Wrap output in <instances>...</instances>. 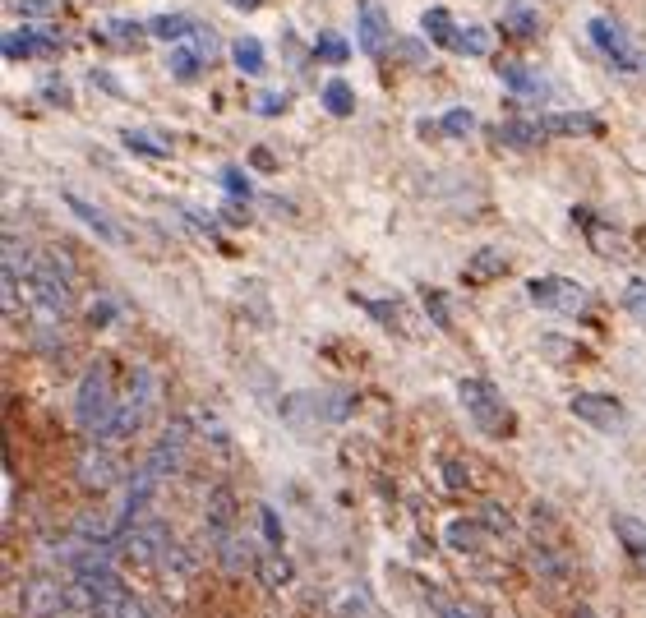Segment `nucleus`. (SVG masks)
I'll list each match as a JSON object with an SVG mask.
<instances>
[{"instance_id": "58836bf2", "label": "nucleus", "mask_w": 646, "mask_h": 618, "mask_svg": "<svg viewBox=\"0 0 646 618\" xmlns=\"http://www.w3.org/2000/svg\"><path fill=\"white\" fill-rule=\"evenodd\" d=\"M14 10L24 14V19H56L60 5L56 0H14Z\"/></svg>"}, {"instance_id": "b1692460", "label": "nucleus", "mask_w": 646, "mask_h": 618, "mask_svg": "<svg viewBox=\"0 0 646 618\" xmlns=\"http://www.w3.org/2000/svg\"><path fill=\"white\" fill-rule=\"evenodd\" d=\"M443 540H448L457 554H476V549H485V526L480 522H448Z\"/></svg>"}, {"instance_id": "864d4df0", "label": "nucleus", "mask_w": 646, "mask_h": 618, "mask_svg": "<svg viewBox=\"0 0 646 618\" xmlns=\"http://www.w3.org/2000/svg\"><path fill=\"white\" fill-rule=\"evenodd\" d=\"M231 10H259V5H264V0H227Z\"/></svg>"}, {"instance_id": "4d7b16f0", "label": "nucleus", "mask_w": 646, "mask_h": 618, "mask_svg": "<svg viewBox=\"0 0 646 618\" xmlns=\"http://www.w3.org/2000/svg\"><path fill=\"white\" fill-rule=\"evenodd\" d=\"M637 245H642V250H646V226H642V236H637Z\"/></svg>"}, {"instance_id": "49530a36", "label": "nucleus", "mask_w": 646, "mask_h": 618, "mask_svg": "<svg viewBox=\"0 0 646 618\" xmlns=\"http://www.w3.org/2000/svg\"><path fill=\"white\" fill-rule=\"evenodd\" d=\"M259 522H264V540L273 549H282V522H277V512L273 508H259Z\"/></svg>"}, {"instance_id": "f257e3e1", "label": "nucleus", "mask_w": 646, "mask_h": 618, "mask_svg": "<svg viewBox=\"0 0 646 618\" xmlns=\"http://www.w3.org/2000/svg\"><path fill=\"white\" fill-rule=\"evenodd\" d=\"M457 397H462V406H467V416L476 420V429H485L490 439H508V434L517 429V416L508 411L503 393L490 379H462Z\"/></svg>"}, {"instance_id": "0eeeda50", "label": "nucleus", "mask_w": 646, "mask_h": 618, "mask_svg": "<svg viewBox=\"0 0 646 618\" xmlns=\"http://www.w3.org/2000/svg\"><path fill=\"white\" fill-rule=\"evenodd\" d=\"M116 549L125 559L134 563H167L171 559V531L162 522H144V526H130V531L116 535Z\"/></svg>"}, {"instance_id": "aec40b11", "label": "nucleus", "mask_w": 646, "mask_h": 618, "mask_svg": "<svg viewBox=\"0 0 646 618\" xmlns=\"http://www.w3.org/2000/svg\"><path fill=\"white\" fill-rule=\"evenodd\" d=\"M65 203H70V213L79 217V222L88 226V231H97V236L107 240V245H120V231L111 226V217L102 213V208H93V203H84L79 194H65Z\"/></svg>"}, {"instance_id": "5701e85b", "label": "nucleus", "mask_w": 646, "mask_h": 618, "mask_svg": "<svg viewBox=\"0 0 646 618\" xmlns=\"http://www.w3.org/2000/svg\"><path fill=\"white\" fill-rule=\"evenodd\" d=\"M503 33H513V37H536L540 33V14L531 10L527 0H513V5H503Z\"/></svg>"}, {"instance_id": "bb28decb", "label": "nucleus", "mask_w": 646, "mask_h": 618, "mask_svg": "<svg viewBox=\"0 0 646 618\" xmlns=\"http://www.w3.org/2000/svg\"><path fill=\"white\" fill-rule=\"evenodd\" d=\"M545 130L554 134H596V116H587V111H568V116H545Z\"/></svg>"}, {"instance_id": "f03ea898", "label": "nucleus", "mask_w": 646, "mask_h": 618, "mask_svg": "<svg viewBox=\"0 0 646 618\" xmlns=\"http://www.w3.org/2000/svg\"><path fill=\"white\" fill-rule=\"evenodd\" d=\"M153 402H157V383H153V374H148V369H139V374H134V388H130V397H125V402H116V411H111L107 429H102L97 439H111V443L130 439L134 429H139V425H144V420H148V411H153Z\"/></svg>"}, {"instance_id": "ea45409f", "label": "nucleus", "mask_w": 646, "mask_h": 618, "mask_svg": "<svg viewBox=\"0 0 646 618\" xmlns=\"http://www.w3.org/2000/svg\"><path fill=\"white\" fill-rule=\"evenodd\" d=\"M360 305L370 309L383 328H402V309H397V305H383V300H360Z\"/></svg>"}, {"instance_id": "4be33fe9", "label": "nucleus", "mask_w": 646, "mask_h": 618, "mask_svg": "<svg viewBox=\"0 0 646 618\" xmlns=\"http://www.w3.org/2000/svg\"><path fill=\"white\" fill-rule=\"evenodd\" d=\"M614 535H619L623 549L633 554L637 568H646V522H642V517H628V512H619V517H614Z\"/></svg>"}, {"instance_id": "c756f323", "label": "nucleus", "mask_w": 646, "mask_h": 618, "mask_svg": "<svg viewBox=\"0 0 646 618\" xmlns=\"http://www.w3.org/2000/svg\"><path fill=\"white\" fill-rule=\"evenodd\" d=\"M120 143L130 148V153H144V157H171V143H162V139H153V134H144V130H125L120 134Z\"/></svg>"}, {"instance_id": "37998d69", "label": "nucleus", "mask_w": 646, "mask_h": 618, "mask_svg": "<svg viewBox=\"0 0 646 618\" xmlns=\"http://www.w3.org/2000/svg\"><path fill=\"white\" fill-rule=\"evenodd\" d=\"M194 51H199L204 60H213L217 51H222V42H217L213 28H194Z\"/></svg>"}, {"instance_id": "393cba45", "label": "nucleus", "mask_w": 646, "mask_h": 618, "mask_svg": "<svg viewBox=\"0 0 646 618\" xmlns=\"http://www.w3.org/2000/svg\"><path fill=\"white\" fill-rule=\"evenodd\" d=\"M204 65H208V60L199 56V51H190V47H176V51H171V56H167V70H171V79H180V84H194Z\"/></svg>"}, {"instance_id": "9d476101", "label": "nucleus", "mask_w": 646, "mask_h": 618, "mask_svg": "<svg viewBox=\"0 0 646 618\" xmlns=\"http://www.w3.org/2000/svg\"><path fill=\"white\" fill-rule=\"evenodd\" d=\"M568 411H573L577 420H587L591 429H600V434H614V429L628 425V411L605 393H577L573 402H568Z\"/></svg>"}, {"instance_id": "ddd939ff", "label": "nucleus", "mask_w": 646, "mask_h": 618, "mask_svg": "<svg viewBox=\"0 0 646 618\" xmlns=\"http://www.w3.org/2000/svg\"><path fill=\"white\" fill-rule=\"evenodd\" d=\"M388 37H393V28H388V10L383 5H365L360 10V24H356V42L365 56H383V47H388Z\"/></svg>"}, {"instance_id": "e433bc0d", "label": "nucleus", "mask_w": 646, "mask_h": 618, "mask_svg": "<svg viewBox=\"0 0 646 618\" xmlns=\"http://www.w3.org/2000/svg\"><path fill=\"white\" fill-rule=\"evenodd\" d=\"M425 314L434 319V328H443V333H453V314H448V300H443V291H425Z\"/></svg>"}, {"instance_id": "79ce46f5", "label": "nucleus", "mask_w": 646, "mask_h": 618, "mask_svg": "<svg viewBox=\"0 0 646 618\" xmlns=\"http://www.w3.org/2000/svg\"><path fill=\"white\" fill-rule=\"evenodd\" d=\"M471 125H476V116H471V111H462V107L443 116V134H453V139H457V134H467Z\"/></svg>"}, {"instance_id": "2f4dec72", "label": "nucleus", "mask_w": 646, "mask_h": 618, "mask_svg": "<svg viewBox=\"0 0 646 618\" xmlns=\"http://www.w3.org/2000/svg\"><path fill=\"white\" fill-rule=\"evenodd\" d=\"M323 107L333 111V116H351L356 111V93H351L347 79H333V84L323 88Z\"/></svg>"}, {"instance_id": "a878e982", "label": "nucleus", "mask_w": 646, "mask_h": 618, "mask_svg": "<svg viewBox=\"0 0 646 618\" xmlns=\"http://www.w3.org/2000/svg\"><path fill=\"white\" fill-rule=\"evenodd\" d=\"M420 28H425V37L430 42H439V47H453V37H457V24H453V14L448 10H425V19H420Z\"/></svg>"}, {"instance_id": "9b49d317", "label": "nucleus", "mask_w": 646, "mask_h": 618, "mask_svg": "<svg viewBox=\"0 0 646 618\" xmlns=\"http://www.w3.org/2000/svg\"><path fill=\"white\" fill-rule=\"evenodd\" d=\"M185 448H190V425L185 420H176V425H167V434L157 439V448L148 452V471H153L157 480H167V476H176L180 466H185Z\"/></svg>"}, {"instance_id": "473e14b6", "label": "nucleus", "mask_w": 646, "mask_h": 618, "mask_svg": "<svg viewBox=\"0 0 646 618\" xmlns=\"http://www.w3.org/2000/svg\"><path fill=\"white\" fill-rule=\"evenodd\" d=\"M540 356L559 360V365H573V360H587V351L577 342H563V337H540Z\"/></svg>"}, {"instance_id": "f704fd0d", "label": "nucleus", "mask_w": 646, "mask_h": 618, "mask_svg": "<svg viewBox=\"0 0 646 618\" xmlns=\"http://www.w3.org/2000/svg\"><path fill=\"white\" fill-rule=\"evenodd\" d=\"M314 56L328 60V65H342V60L351 56V47L337 33H319V42H314Z\"/></svg>"}, {"instance_id": "f3484780", "label": "nucleus", "mask_w": 646, "mask_h": 618, "mask_svg": "<svg viewBox=\"0 0 646 618\" xmlns=\"http://www.w3.org/2000/svg\"><path fill=\"white\" fill-rule=\"evenodd\" d=\"M494 139L508 143V148H536V143L550 139V130H545V120H522V116H513V120H503L499 130H494Z\"/></svg>"}, {"instance_id": "6ab92c4d", "label": "nucleus", "mask_w": 646, "mask_h": 618, "mask_svg": "<svg viewBox=\"0 0 646 618\" xmlns=\"http://www.w3.org/2000/svg\"><path fill=\"white\" fill-rule=\"evenodd\" d=\"M508 273V254L503 250H476L467 259V268H462V277H467L471 286H485V282H494V277H503Z\"/></svg>"}, {"instance_id": "dca6fc26", "label": "nucleus", "mask_w": 646, "mask_h": 618, "mask_svg": "<svg viewBox=\"0 0 646 618\" xmlns=\"http://www.w3.org/2000/svg\"><path fill=\"white\" fill-rule=\"evenodd\" d=\"M213 549H217V559H222V568H227L231 577H245L250 568H259V559H254L250 540H240L236 531L222 535V540H213Z\"/></svg>"}, {"instance_id": "c85d7f7f", "label": "nucleus", "mask_w": 646, "mask_h": 618, "mask_svg": "<svg viewBox=\"0 0 646 618\" xmlns=\"http://www.w3.org/2000/svg\"><path fill=\"white\" fill-rule=\"evenodd\" d=\"M231 60H236L240 74H264V47L254 37H240L236 47H231Z\"/></svg>"}, {"instance_id": "a19ab883", "label": "nucleus", "mask_w": 646, "mask_h": 618, "mask_svg": "<svg viewBox=\"0 0 646 618\" xmlns=\"http://www.w3.org/2000/svg\"><path fill=\"white\" fill-rule=\"evenodd\" d=\"M254 107H259V116H282V111L291 107L287 93H259L254 97Z\"/></svg>"}, {"instance_id": "20e7f679", "label": "nucleus", "mask_w": 646, "mask_h": 618, "mask_svg": "<svg viewBox=\"0 0 646 618\" xmlns=\"http://www.w3.org/2000/svg\"><path fill=\"white\" fill-rule=\"evenodd\" d=\"M28 291H33L37 309H42V319L56 323L70 314V277L60 273V259H42L28 268Z\"/></svg>"}, {"instance_id": "f8f14e48", "label": "nucleus", "mask_w": 646, "mask_h": 618, "mask_svg": "<svg viewBox=\"0 0 646 618\" xmlns=\"http://www.w3.org/2000/svg\"><path fill=\"white\" fill-rule=\"evenodd\" d=\"M116 476H120V466L107 448L88 443V448L79 452V480H84V489H97V494H102V489L116 485Z\"/></svg>"}, {"instance_id": "7c9ffc66", "label": "nucleus", "mask_w": 646, "mask_h": 618, "mask_svg": "<svg viewBox=\"0 0 646 618\" xmlns=\"http://www.w3.org/2000/svg\"><path fill=\"white\" fill-rule=\"evenodd\" d=\"M448 51H457V56H485V51H490V33H485V28H457V37H453V47Z\"/></svg>"}, {"instance_id": "c9c22d12", "label": "nucleus", "mask_w": 646, "mask_h": 618, "mask_svg": "<svg viewBox=\"0 0 646 618\" xmlns=\"http://www.w3.org/2000/svg\"><path fill=\"white\" fill-rule=\"evenodd\" d=\"M430 609L439 618H476V609L462 605V600H453V595H443V591H430Z\"/></svg>"}, {"instance_id": "6e6552de", "label": "nucleus", "mask_w": 646, "mask_h": 618, "mask_svg": "<svg viewBox=\"0 0 646 618\" xmlns=\"http://www.w3.org/2000/svg\"><path fill=\"white\" fill-rule=\"evenodd\" d=\"M70 605H79V600H74V586H60L56 577H28L24 582V614L28 618H56Z\"/></svg>"}, {"instance_id": "7ed1b4c3", "label": "nucleus", "mask_w": 646, "mask_h": 618, "mask_svg": "<svg viewBox=\"0 0 646 618\" xmlns=\"http://www.w3.org/2000/svg\"><path fill=\"white\" fill-rule=\"evenodd\" d=\"M116 411V397H111V374L107 365H93L79 383V397H74V420L88 429V434H102Z\"/></svg>"}, {"instance_id": "2eb2a0df", "label": "nucleus", "mask_w": 646, "mask_h": 618, "mask_svg": "<svg viewBox=\"0 0 646 618\" xmlns=\"http://www.w3.org/2000/svg\"><path fill=\"white\" fill-rule=\"evenodd\" d=\"M573 222L587 231V240H591V250L600 254V259H623V236L614 231L610 222H600L596 213H587V208H573Z\"/></svg>"}, {"instance_id": "603ef678", "label": "nucleus", "mask_w": 646, "mask_h": 618, "mask_svg": "<svg viewBox=\"0 0 646 618\" xmlns=\"http://www.w3.org/2000/svg\"><path fill=\"white\" fill-rule=\"evenodd\" d=\"M485 522H490L494 531H508V517H499V508H485Z\"/></svg>"}, {"instance_id": "72a5a7b5", "label": "nucleus", "mask_w": 646, "mask_h": 618, "mask_svg": "<svg viewBox=\"0 0 646 618\" xmlns=\"http://www.w3.org/2000/svg\"><path fill=\"white\" fill-rule=\"evenodd\" d=\"M259 577H264V586H287L291 582V563L282 559V549H277V554H268V559H259Z\"/></svg>"}, {"instance_id": "de8ad7c7", "label": "nucleus", "mask_w": 646, "mask_h": 618, "mask_svg": "<svg viewBox=\"0 0 646 618\" xmlns=\"http://www.w3.org/2000/svg\"><path fill=\"white\" fill-rule=\"evenodd\" d=\"M393 51L407 60V65H420V60H425V47H420L416 37H402V42H393Z\"/></svg>"}, {"instance_id": "39448f33", "label": "nucleus", "mask_w": 646, "mask_h": 618, "mask_svg": "<svg viewBox=\"0 0 646 618\" xmlns=\"http://www.w3.org/2000/svg\"><path fill=\"white\" fill-rule=\"evenodd\" d=\"M356 411V397L351 393H291L282 402V416L291 425H328V420H347Z\"/></svg>"}, {"instance_id": "5fc2aeb1", "label": "nucleus", "mask_w": 646, "mask_h": 618, "mask_svg": "<svg viewBox=\"0 0 646 618\" xmlns=\"http://www.w3.org/2000/svg\"><path fill=\"white\" fill-rule=\"evenodd\" d=\"M111 319V305H93V323H107Z\"/></svg>"}, {"instance_id": "4468645a", "label": "nucleus", "mask_w": 646, "mask_h": 618, "mask_svg": "<svg viewBox=\"0 0 646 618\" xmlns=\"http://www.w3.org/2000/svg\"><path fill=\"white\" fill-rule=\"evenodd\" d=\"M65 47L51 28H24V33H5V56L19 60V56H56V51Z\"/></svg>"}, {"instance_id": "412c9836", "label": "nucleus", "mask_w": 646, "mask_h": 618, "mask_svg": "<svg viewBox=\"0 0 646 618\" xmlns=\"http://www.w3.org/2000/svg\"><path fill=\"white\" fill-rule=\"evenodd\" d=\"M499 79L513 88L517 97H540V93H545V79H540V74H531L522 60H499Z\"/></svg>"}, {"instance_id": "6e6d98bb", "label": "nucleus", "mask_w": 646, "mask_h": 618, "mask_svg": "<svg viewBox=\"0 0 646 618\" xmlns=\"http://www.w3.org/2000/svg\"><path fill=\"white\" fill-rule=\"evenodd\" d=\"M573 618H596V614H591L587 605H577V609H573Z\"/></svg>"}, {"instance_id": "3c124183", "label": "nucleus", "mask_w": 646, "mask_h": 618, "mask_svg": "<svg viewBox=\"0 0 646 618\" xmlns=\"http://www.w3.org/2000/svg\"><path fill=\"white\" fill-rule=\"evenodd\" d=\"M120 618H148V609H144V605H139V600H134V595H130V600H125V609H120Z\"/></svg>"}, {"instance_id": "1a4fd4ad", "label": "nucleus", "mask_w": 646, "mask_h": 618, "mask_svg": "<svg viewBox=\"0 0 646 618\" xmlns=\"http://www.w3.org/2000/svg\"><path fill=\"white\" fill-rule=\"evenodd\" d=\"M587 33H591V42H596V47L614 60V70H623V74H637V70H642V51L628 42L623 24H614V19H591Z\"/></svg>"}, {"instance_id": "cd10ccee", "label": "nucleus", "mask_w": 646, "mask_h": 618, "mask_svg": "<svg viewBox=\"0 0 646 618\" xmlns=\"http://www.w3.org/2000/svg\"><path fill=\"white\" fill-rule=\"evenodd\" d=\"M194 24L185 19V14H157V19H148V37H162V42H180V37H190Z\"/></svg>"}, {"instance_id": "423d86ee", "label": "nucleus", "mask_w": 646, "mask_h": 618, "mask_svg": "<svg viewBox=\"0 0 646 618\" xmlns=\"http://www.w3.org/2000/svg\"><path fill=\"white\" fill-rule=\"evenodd\" d=\"M527 296L531 305L554 309V314H573V319L591 309V291L582 282H573V277H531Z\"/></svg>"}, {"instance_id": "a211bd4d", "label": "nucleus", "mask_w": 646, "mask_h": 618, "mask_svg": "<svg viewBox=\"0 0 646 618\" xmlns=\"http://www.w3.org/2000/svg\"><path fill=\"white\" fill-rule=\"evenodd\" d=\"M231 526H236V494L227 485H217L208 494V535L222 540V535H231Z\"/></svg>"}, {"instance_id": "c03bdc74", "label": "nucleus", "mask_w": 646, "mask_h": 618, "mask_svg": "<svg viewBox=\"0 0 646 618\" xmlns=\"http://www.w3.org/2000/svg\"><path fill=\"white\" fill-rule=\"evenodd\" d=\"M222 185H227V194H236V199H250V176H245V171L227 167L222 171Z\"/></svg>"}, {"instance_id": "a18cd8bd", "label": "nucleus", "mask_w": 646, "mask_h": 618, "mask_svg": "<svg viewBox=\"0 0 646 618\" xmlns=\"http://www.w3.org/2000/svg\"><path fill=\"white\" fill-rule=\"evenodd\" d=\"M107 33H116L120 47H130V42H139V37L148 33V24H125V19H116V24H111Z\"/></svg>"}, {"instance_id": "4c0bfd02", "label": "nucleus", "mask_w": 646, "mask_h": 618, "mask_svg": "<svg viewBox=\"0 0 646 618\" xmlns=\"http://www.w3.org/2000/svg\"><path fill=\"white\" fill-rule=\"evenodd\" d=\"M623 309H628V314H633V319L646 328V282H628V286H623Z\"/></svg>"}, {"instance_id": "09e8293b", "label": "nucleus", "mask_w": 646, "mask_h": 618, "mask_svg": "<svg viewBox=\"0 0 646 618\" xmlns=\"http://www.w3.org/2000/svg\"><path fill=\"white\" fill-rule=\"evenodd\" d=\"M42 97H47V102H60V107H70V88H65V79H47V84H42Z\"/></svg>"}, {"instance_id": "8fccbe9b", "label": "nucleus", "mask_w": 646, "mask_h": 618, "mask_svg": "<svg viewBox=\"0 0 646 618\" xmlns=\"http://www.w3.org/2000/svg\"><path fill=\"white\" fill-rule=\"evenodd\" d=\"M443 480H448V489H462V485H467V471H462V462H443Z\"/></svg>"}]
</instances>
